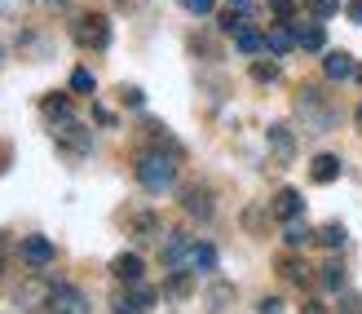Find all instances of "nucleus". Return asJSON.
I'll list each match as a JSON object with an SVG mask.
<instances>
[{
    "label": "nucleus",
    "mask_w": 362,
    "mask_h": 314,
    "mask_svg": "<svg viewBox=\"0 0 362 314\" xmlns=\"http://www.w3.org/2000/svg\"><path fill=\"white\" fill-rule=\"evenodd\" d=\"M269 9H274L279 18H292V9H296V0H269Z\"/></svg>",
    "instance_id": "58836bf2"
},
{
    "label": "nucleus",
    "mask_w": 362,
    "mask_h": 314,
    "mask_svg": "<svg viewBox=\"0 0 362 314\" xmlns=\"http://www.w3.org/2000/svg\"><path fill=\"white\" fill-rule=\"evenodd\" d=\"M181 270H190V274H212V270H216V248L208 244V239H190L186 257H181Z\"/></svg>",
    "instance_id": "6e6552de"
},
{
    "label": "nucleus",
    "mask_w": 362,
    "mask_h": 314,
    "mask_svg": "<svg viewBox=\"0 0 362 314\" xmlns=\"http://www.w3.org/2000/svg\"><path fill=\"white\" fill-rule=\"evenodd\" d=\"M358 80H362V71H358Z\"/></svg>",
    "instance_id": "09e8293b"
},
{
    "label": "nucleus",
    "mask_w": 362,
    "mask_h": 314,
    "mask_svg": "<svg viewBox=\"0 0 362 314\" xmlns=\"http://www.w3.org/2000/svg\"><path fill=\"white\" fill-rule=\"evenodd\" d=\"M181 208H186L190 217H199V221H212V213H216L212 191L204 186V181H186V186H181Z\"/></svg>",
    "instance_id": "39448f33"
},
{
    "label": "nucleus",
    "mask_w": 362,
    "mask_h": 314,
    "mask_svg": "<svg viewBox=\"0 0 362 314\" xmlns=\"http://www.w3.org/2000/svg\"><path fill=\"white\" fill-rule=\"evenodd\" d=\"M133 173H137V181H141L151 195H164L173 181H177V155H164V151H155V146H151V151L137 155Z\"/></svg>",
    "instance_id": "f257e3e1"
},
{
    "label": "nucleus",
    "mask_w": 362,
    "mask_h": 314,
    "mask_svg": "<svg viewBox=\"0 0 362 314\" xmlns=\"http://www.w3.org/2000/svg\"><path fill=\"white\" fill-rule=\"evenodd\" d=\"M292 45H296V27L292 23H274V27H269V35H265V49L269 53H287Z\"/></svg>",
    "instance_id": "f3484780"
},
{
    "label": "nucleus",
    "mask_w": 362,
    "mask_h": 314,
    "mask_svg": "<svg viewBox=\"0 0 362 314\" xmlns=\"http://www.w3.org/2000/svg\"><path fill=\"white\" fill-rule=\"evenodd\" d=\"M53 284L58 279H45V274H31V279H23V288L13 292V301L18 305H49V297H53Z\"/></svg>",
    "instance_id": "1a4fd4ad"
},
{
    "label": "nucleus",
    "mask_w": 362,
    "mask_h": 314,
    "mask_svg": "<svg viewBox=\"0 0 362 314\" xmlns=\"http://www.w3.org/2000/svg\"><path fill=\"white\" fill-rule=\"evenodd\" d=\"M133 297H137L141 305H146V310H151V305H155V288H146V284H141V279H137V284H133Z\"/></svg>",
    "instance_id": "f704fd0d"
},
{
    "label": "nucleus",
    "mask_w": 362,
    "mask_h": 314,
    "mask_svg": "<svg viewBox=\"0 0 362 314\" xmlns=\"http://www.w3.org/2000/svg\"><path fill=\"white\" fill-rule=\"evenodd\" d=\"M141 128H146V142L155 146V151H168V155H177V159H181V146H177V138H173V133H168V128L159 124V120H146Z\"/></svg>",
    "instance_id": "2eb2a0df"
},
{
    "label": "nucleus",
    "mask_w": 362,
    "mask_h": 314,
    "mask_svg": "<svg viewBox=\"0 0 362 314\" xmlns=\"http://www.w3.org/2000/svg\"><path fill=\"white\" fill-rule=\"evenodd\" d=\"M318 270H322L318 284L327 288V292H340V288H345V266H340V262H327V266H318Z\"/></svg>",
    "instance_id": "4be33fe9"
},
{
    "label": "nucleus",
    "mask_w": 362,
    "mask_h": 314,
    "mask_svg": "<svg viewBox=\"0 0 362 314\" xmlns=\"http://www.w3.org/2000/svg\"><path fill=\"white\" fill-rule=\"evenodd\" d=\"M181 5H186L194 18H208L212 13V5H216V0H181Z\"/></svg>",
    "instance_id": "72a5a7b5"
},
{
    "label": "nucleus",
    "mask_w": 362,
    "mask_h": 314,
    "mask_svg": "<svg viewBox=\"0 0 362 314\" xmlns=\"http://www.w3.org/2000/svg\"><path fill=\"white\" fill-rule=\"evenodd\" d=\"M119 98H124V102H129V106H141V102H146V94H141V89H129V84H124V89H119Z\"/></svg>",
    "instance_id": "c9c22d12"
},
{
    "label": "nucleus",
    "mask_w": 362,
    "mask_h": 314,
    "mask_svg": "<svg viewBox=\"0 0 362 314\" xmlns=\"http://www.w3.org/2000/svg\"><path fill=\"white\" fill-rule=\"evenodd\" d=\"M234 45H239V53H247V58H252V53H261L265 49V35L257 31V27H239V31H234Z\"/></svg>",
    "instance_id": "aec40b11"
},
{
    "label": "nucleus",
    "mask_w": 362,
    "mask_h": 314,
    "mask_svg": "<svg viewBox=\"0 0 362 314\" xmlns=\"http://www.w3.org/2000/svg\"><path fill=\"white\" fill-rule=\"evenodd\" d=\"M141 270H146V266H141V257H137V252H119L115 262H111V274H115L119 284H137V279H141Z\"/></svg>",
    "instance_id": "4468645a"
},
{
    "label": "nucleus",
    "mask_w": 362,
    "mask_h": 314,
    "mask_svg": "<svg viewBox=\"0 0 362 314\" xmlns=\"http://www.w3.org/2000/svg\"><path fill=\"white\" fill-rule=\"evenodd\" d=\"M252 80H257V84H274V80H279V62L257 58V62H252Z\"/></svg>",
    "instance_id": "bb28decb"
},
{
    "label": "nucleus",
    "mask_w": 362,
    "mask_h": 314,
    "mask_svg": "<svg viewBox=\"0 0 362 314\" xmlns=\"http://www.w3.org/2000/svg\"><path fill=\"white\" fill-rule=\"evenodd\" d=\"M129 235L133 239H159L164 235V221H159L155 213H133L129 217Z\"/></svg>",
    "instance_id": "dca6fc26"
},
{
    "label": "nucleus",
    "mask_w": 362,
    "mask_h": 314,
    "mask_svg": "<svg viewBox=\"0 0 362 314\" xmlns=\"http://www.w3.org/2000/svg\"><path fill=\"white\" fill-rule=\"evenodd\" d=\"M354 116H358V124H362V106H358V111H354Z\"/></svg>",
    "instance_id": "49530a36"
},
{
    "label": "nucleus",
    "mask_w": 362,
    "mask_h": 314,
    "mask_svg": "<svg viewBox=\"0 0 362 314\" xmlns=\"http://www.w3.org/2000/svg\"><path fill=\"white\" fill-rule=\"evenodd\" d=\"M243 226H247L252 235H261V226H265V208H257V204L243 208Z\"/></svg>",
    "instance_id": "473e14b6"
},
{
    "label": "nucleus",
    "mask_w": 362,
    "mask_h": 314,
    "mask_svg": "<svg viewBox=\"0 0 362 314\" xmlns=\"http://www.w3.org/2000/svg\"><path fill=\"white\" fill-rule=\"evenodd\" d=\"M40 5H45V9H66L71 0H40Z\"/></svg>",
    "instance_id": "37998d69"
},
{
    "label": "nucleus",
    "mask_w": 362,
    "mask_h": 314,
    "mask_svg": "<svg viewBox=\"0 0 362 314\" xmlns=\"http://www.w3.org/2000/svg\"><path fill=\"white\" fill-rule=\"evenodd\" d=\"M349 18H354V23H362V0H354V5H349Z\"/></svg>",
    "instance_id": "79ce46f5"
},
{
    "label": "nucleus",
    "mask_w": 362,
    "mask_h": 314,
    "mask_svg": "<svg viewBox=\"0 0 362 314\" xmlns=\"http://www.w3.org/2000/svg\"><path fill=\"white\" fill-rule=\"evenodd\" d=\"M9 159H13V146H9V142H0V173L9 169Z\"/></svg>",
    "instance_id": "a19ab883"
},
{
    "label": "nucleus",
    "mask_w": 362,
    "mask_h": 314,
    "mask_svg": "<svg viewBox=\"0 0 362 314\" xmlns=\"http://www.w3.org/2000/svg\"><path fill=\"white\" fill-rule=\"evenodd\" d=\"M49 314H88V305H84V297L71 284H53V297H49Z\"/></svg>",
    "instance_id": "9d476101"
},
{
    "label": "nucleus",
    "mask_w": 362,
    "mask_h": 314,
    "mask_svg": "<svg viewBox=\"0 0 362 314\" xmlns=\"http://www.w3.org/2000/svg\"><path fill=\"white\" fill-rule=\"evenodd\" d=\"M310 177L318 181V186H332V181L340 177V159H336V155H314V164H310Z\"/></svg>",
    "instance_id": "a211bd4d"
},
{
    "label": "nucleus",
    "mask_w": 362,
    "mask_h": 314,
    "mask_svg": "<svg viewBox=\"0 0 362 314\" xmlns=\"http://www.w3.org/2000/svg\"><path fill=\"white\" fill-rule=\"evenodd\" d=\"M305 314H322V305H310V310H305Z\"/></svg>",
    "instance_id": "c03bdc74"
},
{
    "label": "nucleus",
    "mask_w": 362,
    "mask_h": 314,
    "mask_svg": "<svg viewBox=\"0 0 362 314\" xmlns=\"http://www.w3.org/2000/svg\"><path fill=\"white\" fill-rule=\"evenodd\" d=\"M296 116L310 124L314 133H327V128L336 124V111L322 102V94H318L314 84H300V94H296Z\"/></svg>",
    "instance_id": "f03ea898"
},
{
    "label": "nucleus",
    "mask_w": 362,
    "mask_h": 314,
    "mask_svg": "<svg viewBox=\"0 0 362 314\" xmlns=\"http://www.w3.org/2000/svg\"><path fill=\"white\" fill-rule=\"evenodd\" d=\"M269 213H274L279 221H296V217L305 213V199H300V191H292V186H287V191H279V195H274V204H269Z\"/></svg>",
    "instance_id": "ddd939ff"
},
{
    "label": "nucleus",
    "mask_w": 362,
    "mask_h": 314,
    "mask_svg": "<svg viewBox=\"0 0 362 314\" xmlns=\"http://www.w3.org/2000/svg\"><path fill=\"white\" fill-rule=\"evenodd\" d=\"M265 142H269V155L279 159V169H287V164L296 159V138H292V128H287V124H269L265 128Z\"/></svg>",
    "instance_id": "0eeeda50"
},
{
    "label": "nucleus",
    "mask_w": 362,
    "mask_h": 314,
    "mask_svg": "<svg viewBox=\"0 0 362 314\" xmlns=\"http://www.w3.org/2000/svg\"><path fill=\"white\" fill-rule=\"evenodd\" d=\"M322 76H327V80H354L358 67H354V58L345 49H332L327 58H322Z\"/></svg>",
    "instance_id": "f8f14e48"
},
{
    "label": "nucleus",
    "mask_w": 362,
    "mask_h": 314,
    "mask_svg": "<svg viewBox=\"0 0 362 314\" xmlns=\"http://www.w3.org/2000/svg\"><path fill=\"white\" fill-rule=\"evenodd\" d=\"M230 5H239V9H247V0H230Z\"/></svg>",
    "instance_id": "a18cd8bd"
},
{
    "label": "nucleus",
    "mask_w": 362,
    "mask_h": 314,
    "mask_svg": "<svg viewBox=\"0 0 362 314\" xmlns=\"http://www.w3.org/2000/svg\"><path fill=\"white\" fill-rule=\"evenodd\" d=\"M283 279L296 284V288H305V284H310V266H300L296 257H287V262H283Z\"/></svg>",
    "instance_id": "393cba45"
},
{
    "label": "nucleus",
    "mask_w": 362,
    "mask_h": 314,
    "mask_svg": "<svg viewBox=\"0 0 362 314\" xmlns=\"http://www.w3.org/2000/svg\"><path fill=\"white\" fill-rule=\"evenodd\" d=\"M71 89H76V94H93V89H98L93 71H88V67H76V71H71Z\"/></svg>",
    "instance_id": "cd10ccee"
},
{
    "label": "nucleus",
    "mask_w": 362,
    "mask_h": 314,
    "mask_svg": "<svg viewBox=\"0 0 362 314\" xmlns=\"http://www.w3.org/2000/svg\"><path fill=\"white\" fill-rule=\"evenodd\" d=\"M216 27H221L226 35H234V31H239V27H243V9H239V5H234V9H226L221 18H216Z\"/></svg>",
    "instance_id": "c756f323"
},
{
    "label": "nucleus",
    "mask_w": 362,
    "mask_h": 314,
    "mask_svg": "<svg viewBox=\"0 0 362 314\" xmlns=\"http://www.w3.org/2000/svg\"><path fill=\"white\" fill-rule=\"evenodd\" d=\"M164 292H168V297H190V270H173V279L164 284Z\"/></svg>",
    "instance_id": "a878e982"
},
{
    "label": "nucleus",
    "mask_w": 362,
    "mask_h": 314,
    "mask_svg": "<svg viewBox=\"0 0 362 314\" xmlns=\"http://www.w3.org/2000/svg\"><path fill=\"white\" fill-rule=\"evenodd\" d=\"M190 239H194V235H186V230H168L164 239H159V257H164L168 270H181V257H186Z\"/></svg>",
    "instance_id": "9b49d317"
},
{
    "label": "nucleus",
    "mask_w": 362,
    "mask_h": 314,
    "mask_svg": "<svg viewBox=\"0 0 362 314\" xmlns=\"http://www.w3.org/2000/svg\"><path fill=\"white\" fill-rule=\"evenodd\" d=\"M296 45L314 53V49H322V45H327V31H322L318 23H310V27H300V31H296Z\"/></svg>",
    "instance_id": "5701e85b"
},
{
    "label": "nucleus",
    "mask_w": 362,
    "mask_h": 314,
    "mask_svg": "<svg viewBox=\"0 0 362 314\" xmlns=\"http://www.w3.org/2000/svg\"><path fill=\"white\" fill-rule=\"evenodd\" d=\"M18 257L31 266V270H45V266H53V257H58V248L49 244L45 235H27L23 244H18Z\"/></svg>",
    "instance_id": "423d86ee"
},
{
    "label": "nucleus",
    "mask_w": 362,
    "mask_h": 314,
    "mask_svg": "<svg viewBox=\"0 0 362 314\" xmlns=\"http://www.w3.org/2000/svg\"><path fill=\"white\" fill-rule=\"evenodd\" d=\"M53 142H58L71 159L93 155V128H84V124H76V120H58V124H53Z\"/></svg>",
    "instance_id": "20e7f679"
},
{
    "label": "nucleus",
    "mask_w": 362,
    "mask_h": 314,
    "mask_svg": "<svg viewBox=\"0 0 362 314\" xmlns=\"http://www.w3.org/2000/svg\"><path fill=\"white\" fill-rule=\"evenodd\" d=\"M283 239H287V248H305V244H310V239H314V230L310 226H305V221L296 217V221H283Z\"/></svg>",
    "instance_id": "412c9836"
},
{
    "label": "nucleus",
    "mask_w": 362,
    "mask_h": 314,
    "mask_svg": "<svg viewBox=\"0 0 362 314\" xmlns=\"http://www.w3.org/2000/svg\"><path fill=\"white\" fill-rule=\"evenodd\" d=\"M0 274H5V257H0Z\"/></svg>",
    "instance_id": "de8ad7c7"
},
{
    "label": "nucleus",
    "mask_w": 362,
    "mask_h": 314,
    "mask_svg": "<svg viewBox=\"0 0 362 314\" xmlns=\"http://www.w3.org/2000/svg\"><path fill=\"white\" fill-rule=\"evenodd\" d=\"M40 111H45V120H49V124L71 120V98H66V94H49V98L40 102Z\"/></svg>",
    "instance_id": "6ab92c4d"
},
{
    "label": "nucleus",
    "mask_w": 362,
    "mask_h": 314,
    "mask_svg": "<svg viewBox=\"0 0 362 314\" xmlns=\"http://www.w3.org/2000/svg\"><path fill=\"white\" fill-rule=\"evenodd\" d=\"M93 120L111 128V124H115V111H111V106H93Z\"/></svg>",
    "instance_id": "ea45409f"
},
{
    "label": "nucleus",
    "mask_w": 362,
    "mask_h": 314,
    "mask_svg": "<svg viewBox=\"0 0 362 314\" xmlns=\"http://www.w3.org/2000/svg\"><path fill=\"white\" fill-rule=\"evenodd\" d=\"M318 244H322V248H340V244H345V226H340V221L322 226V230H318Z\"/></svg>",
    "instance_id": "c85d7f7f"
},
{
    "label": "nucleus",
    "mask_w": 362,
    "mask_h": 314,
    "mask_svg": "<svg viewBox=\"0 0 362 314\" xmlns=\"http://www.w3.org/2000/svg\"><path fill=\"white\" fill-rule=\"evenodd\" d=\"M230 301H234V288H230V284H221V279H216V284L208 288V310H212V314H221V310H226Z\"/></svg>",
    "instance_id": "b1692460"
},
{
    "label": "nucleus",
    "mask_w": 362,
    "mask_h": 314,
    "mask_svg": "<svg viewBox=\"0 0 362 314\" xmlns=\"http://www.w3.org/2000/svg\"><path fill=\"white\" fill-rule=\"evenodd\" d=\"M111 314H146V305H141L137 297H115L111 301Z\"/></svg>",
    "instance_id": "7c9ffc66"
},
{
    "label": "nucleus",
    "mask_w": 362,
    "mask_h": 314,
    "mask_svg": "<svg viewBox=\"0 0 362 314\" xmlns=\"http://www.w3.org/2000/svg\"><path fill=\"white\" fill-rule=\"evenodd\" d=\"M257 314H283V301H279V297H261Z\"/></svg>",
    "instance_id": "e433bc0d"
},
{
    "label": "nucleus",
    "mask_w": 362,
    "mask_h": 314,
    "mask_svg": "<svg viewBox=\"0 0 362 314\" xmlns=\"http://www.w3.org/2000/svg\"><path fill=\"white\" fill-rule=\"evenodd\" d=\"M71 40L80 49H106L111 45V18L106 13H76L71 23Z\"/></svg>",
    "instance_id": "7ed1b4c3"
},
{
    "label": "nucleus",
    "mask_w": 362,
    "mask_h": 314,
    "mask_svg": "<svg viewBox=\"0 0 362 314\" xmlns=\"http://www.w3.org/2000/svg\"><path fill=\"white\" fill-rule=\"evenodd\" d=\"M305 9H310L314 18H332L340 9V0H305Z\"/></svg>",
    "instance_id": "2f4dec72"
},
{
    "label": "nucleus",
    "mask_w": 362,
    "mask_h": 314,
    "mask_svg": "<svg viewBox=\"0 0 362 314\" xmlns=\"http://www.w3.org/2000/svg\"><path fill=\"white\" fill-rule=\"evenodd\" d=\"M27 5H31V0H0V13H9V18H13V13H23Z\"/></svg>",
    "instance_id": "4c0bfd02"
}]
</instances>
